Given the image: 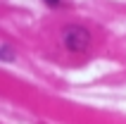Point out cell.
<instances>
[{
  "label": "cell",
  "instance_id": "1",
  "mask_svg": "<svg viewBox=\"0 0 126 124\" xmlns=\"http://www.w3.org/2000/svg\"><path fill=\"white\" fill-rule=\"evenodd\" d=\"M62 41L64 45L74 53H83L88 45H91V34H88V29L81 26V24H67L62 29Z\"/></svg>",
  "mask_w": 126,
  "mask_h": 124
},
{
  "label": "cell",
  "instance_id": "2",
  "mask_svg": "<svg viewBox=\"0 0 126 124\" xmlns=\"http://www.w3.org/2000/svg\"><path fill=\"white\" fill-rule=\"evenodd\" d=\"M14 55H12V48L7 45V43H2V62H12Z\"/></svg>",
  "mask_w": 126,
  "mask_h": 124
},
{
  "label": "cell",
  "instance_id": "3",
  "mask_svg": "<svg viewBox=\"0 0 126 124\" xmlns=\"http://www.w3.org/2000/svg\"><path fill=\"white\" fill-rule=\"evenodd\" d=\"M43 2H48V5H52V7H57V5H60V2H62V0H43Z\"/></svg>",
  "mask_w": 126,
  "mask_h": 124
}]
</instances>
